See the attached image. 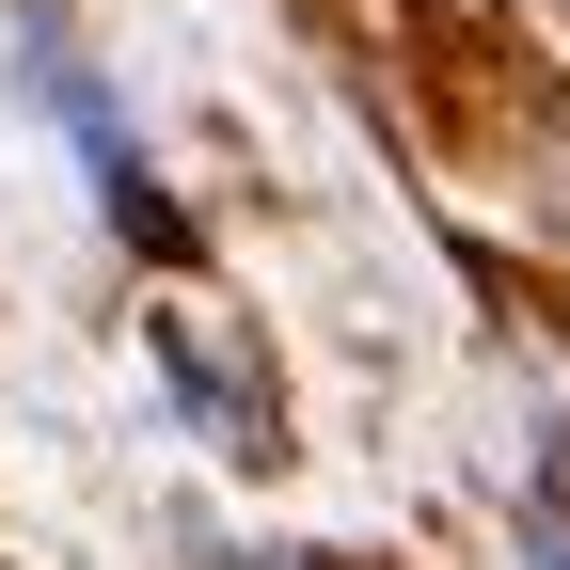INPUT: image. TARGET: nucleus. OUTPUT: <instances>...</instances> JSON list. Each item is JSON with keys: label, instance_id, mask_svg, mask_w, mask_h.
Here are the masks:
<instances>
[{"label": "nucleus", "instance_id": "7ed1b4c3", "mask_svg": "<svg viewBox=\"0 0 570 570\" xmlns=\"http://www.w3.org/2000/svg\"><path fill=\"white\" fill-rule=\"evenodd\" d=\"M223 570H381V554H223Z\"/></svg>", "mask_w": 570, "mask_h": 570}, {"label": "nucleus", "instance_id": "f257e3e1", "mask_svg": "<svg viewBox=\"0 0 570 570\" xmlns=\"http://www.w3.org/2000/svg\"><path fill=\"white\" fill-rule=\"evenodd\" d=\"M159 396L190 412V444H206V460H238V475L285 460V365L254 348L238 302H206V285H175V302H159Z\"/></svg>", "mask_w": 570, "mask_h": 570}, {"label": "nucleus", "instance_id": "f03ea898", "mask_svg": "<svg viewBox=\"0 0 570 570\" xmlns=\"http://www.w3.org/2000/svg\"><path fill=\"white\" fill-rule=\"evenodd\" d=\"M80 159H96V206H111V238H127L142 269H175V254H190V206L159 190V159H142V127H96Z\"/></svg>", "mask_w": 570, "mask_h": 570}]
</instances>
